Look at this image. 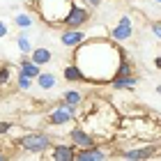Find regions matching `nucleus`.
Returning <instances> with one entry per match:
<instances>
[{
    "label": "nucleus",
    "instance_id": "obj_1",
    "mask_svg": "<svg viewBox=\"0 0 161 161\" xmlns=\"http://www.w3.org/2000/svg\"><path fill=\"white\" fill-rule=\"evenodd\" d=\"M71 7H74L71 0H39L37 12L44 16V21H48V23H60V21H67Z\"/></svg>",
    "mask_w": 161,
    "mask_h": 161
},
{
    "label": "nucleus",
    "instance_id": "obj_2",
    "mask_svg": "<svg viewBox=\"0 0 161 161\" xmlns=\"http://www.w3.org/2000/svg\"><path fill=\"white\" fill-rule=\"evenodd\" d=\"M21 147L28 150V152H44L48 147V138L44 136V134H30V136H25V138H21Z\"/></svg>",
    "mask_w": 161,
    "mask_h": 161
},
{
    "label": "nucleus",
    "instance_id": "obj_3",
    "mask_svg": "<svg viewBox=\"0 0 161 161\" xmlns=\"http://www.w3.org/2000/svg\"><path fill=\"white\" fill-rule=\"evenodd\" d=\"M87 21V12L85 9H80V7H71V12H69V16L64 23L71 25V28H78V25H83Z\"/></svg>",
    "mask_w": 161,
    "mask_h": 161
},
{
    "label": "nucleus",
    "instance_id": "obj_4",
    "mask_svg": "<svg viewBox=\"0 0 161 161\" xmlns=\"http://www.w3.org/2000/svg\"><path fill=\"white\" fill-rule=\"evenodd\" d=\"M71 115H76V108L71 106V104H67L64 108H58V111H53V115H51V120H53L55 124H62V122H67Z\"/></svg>",
    "mask_w": 161,
    "mask_h": 161
},
{
    "label": "nucleus",
    "instance_id": "obj_5",
    "mask_svg": "<svg viewBox=\"0 0 161 161\" xmlns=\"http://www.w3.org/2000/svg\"><path fill=\"white\" fill-rule=\"evenodd\" d=\"M131 35V21L124 16V19H120V25L113 30V39H118V42H122V39H127Z\"/></svg>",
    "mask_w": 161,
    "mask_h": 161
},
{
    "label": "nucleus",
    "instance_id": "obj_6",
    "mask_svg": "<svg viewBox=\"0 0 161 161\" xmlns=\"http://www.w3.org/2000/svg\"><path fill=\"white\" fill-rule=\"evenodd\" d=\"M85 35L83 32H78V30H69V32H64L62 35V44L64 46H78L80 42H83Z\"/></svg>",
    "mask_w": 161,
    "mask_h": 161
},
{
    "label": "nucleus",
    "instance_id": "obj_7",
    "mask_svg": "<svg viewBox=\"0 0 161 161\" xmlns=\"http://www.w3.org/2000/svg\"><path fill=\"white\" fill-rule=\"evenodd\" d=\"M71 138H74L78 145H83V147H90V145L94 143V138H90L83 129H74V131H71Z\"/></svg>",
    "mask_w": 161,
    "mask_h": 161
},
{
    "label": "nucleus",
    "instance_id": "obj_8",
    "mask_svg": "<svg viewBox=\"0 0 161 161\" xmlns=\"http://www.w3.org/2000/svg\"><path fill=\"white\" fill-rule=\"evenodd\" d=\"M53 159L69 161V159H74V150H71V147H67V145H58V147L53 150Z\"/></svg>",
    "mask_w": 161,
    "mask_h": 161
},
{
    "label": "nucleus",
    "instance_id": "obj_9",
    "mask_svg": "<svg viewBox=\"0 0 161 161\" xmlns=\"http://www.w3.org/2000/svg\"><path fill=\"white\" fill-rule=\"evenodd\" d=\"M32 60H35V64H44V62L51 60V53L46 48H37V51H35V55H32Z\"/></svg>",
    "mask_w": 161,
    "mask_h": 161
},
{
    "label": "nucleus",
    "instance_id": "obj_10",
    "mask_svg": "<svg viewBox=\"0 0 161 161\" xmlns=\"http://www.w3.org/2000/svg\"><path fill=\"white\" fill-rule=\"evenodd\" d=\"M113 85H115V87H134V85H136V78H131V76L118 78V76H115V78H113Z\"/></svg>",
    "mask_w": 161,
    "mask_h": 161
},
{
    "label": "nucleus",
    "instance_id": "obj_11",
    "mask_svg": "<svg viewBox=\"0 0 161 161\" xmlns=\"http://www.w3.org/2000/svg\"><path fill=\"white\" fill-rule=\"evenodd\" d=\"M21 74L28 76V78H32V76H39V69L35 67V64H30V62H23V64H21Z\"/></svg>",
    "mask_w": 161,
    "mask_h": 161
},
{
    "label": "nucleus",
    "instance_id": "obj_12",
    "mask_svg": "<svg viewBox=\"0 0 161 161\" xmlns=\"http://www.w3.org/2000/svg\"><path fill=\"white\" fill-rule=\"evenodd\" d=\"M64 76H67V80H80V78H85L83 71H80V67H67Z\"/></svg>",
    "mask_w": 161,
    "mask_h": 161
},
{
    "label": "nucleus",
    "instance_id": "obj_13",
    "mask_svg": "<svg viewBox=\"0 0 161 161\" xmlns=\"http://www.w3.org/2000/svg\"><path fill=\"white\" fill-rule=\"evenodd\" d=\"M76 157L78 159H104V152H99V150H83V152H78Z\"/></svg>",
    "mask_w": 161,
    "mask_h": 161
},
{
    "label": "nucleus",
    "instance_id": "obj_14",
    "mask_svg": "<svg viewBox=\"0 0 161 161\" xmlns=\"http://www.w3.org/2000/svg\"><path fill=\"white\" fill-rule=\"evenodd\" d=\"M150 154H152V150L147 147V150H134V152H127L124 157H127V159H141V157H150Z\"/></svg>",
    "mask_w": 161,
    "mask_h": 161
},
{
    "label": "nucleus",
    "instance_id": "obj_15",
    "mask_svg": "<svg viewBox=\"0 0 161 161\" xmlns=\"http://www.w3.org/2000/svg\"><path fill=\"white\" fill-rule=\"evenodd\" d=\"M53 83H55V78L51 74H39V85L42 87H53Z\"/></svg>",
    "mask_w": 161,
    "mask_h": 161
},
{
    "label": "nucleus",
    "instance_id": "obj_16",
    "mask_svg": "<svg viewBox=\"0 0 161 161\" xmlns=\"http://www.w3.org/2000/svg\"><path fill=\"white\" fill-rule=\"evenodd\" d=\"M64 101H67V104H71V106H76L78 101H80V94L74 92V90H69V92H67V97H64Z\"/></svg>",
    "mask_w": 161,
    "mask_h": 161
},
{
    "label": "nucleus",
    "instance_id": "obj_17",
    "mask_svg": "<svg viewBox=\"0 0 161 161\" xmlns=\"http://www.w3.org/2000/svg\"><path fill=\"white\" fill-rule=\"evenodd\" d=\"M16 23L19 25H30V19H28L25 14H21V16H16Z\"/></svg>",
    "mask_w": 161,
    "mask_h": 161
},
{
    "label": "nucleus",
    "instance_id": "obj_18",
    "mask_svg": "<svg viewBox=\"0 0 161 161\" xmlns=\"http://www.w3.org/2000/svg\"><path fill=\"white\" fill-rule=\"evenodd\" d=\"M7 78H9V71H7V69L3 67V69H0V83H5Z\"/></svg>",
    "mask_w": 161,
    "mask_h": 161
},
{
    "label": "nucleus",
    "instance_id": "obj_19",
    "mask_svg": "<svg viewBox=\"0 0 161 161\" xmlns=\"http://www.w3.org/2000/svg\"><path fill=\"white\" fill-rule=\"evenodd\" d=\"M19 46H21V51H28L30 44H28V39H19Z\"/></svg>",
    "mask_w": 161,
    "mask_h": 161
},
{
    "label": "nucleus",
    "instance_id": "obj_20",
    "mask_svg": "<svg viewBox=\"0 0 161 161\" xmlns=\"http://www.w3.org/2000/svg\"><path fill=\"white\" fill-rule=\"evenodd\" d=\"M152 30H154V35L161 39V23H154V25H152Z\"/></svg>",
    "mask_w": 161,
    "mask_h": 161
},
{
    "label": "nucleus",
    "instance_id": "obj_21",
    "mask_svg": "<svg viewBox=\"0 0 161 161\" xmlns=\"http://www.w3.org/2000/svg\"><path fill=\"white\" fill-rule=\"evenodd\" d=\"M19 83H21V87H28V85H30V80H28V76H23V78L19 80Z\"/></svg>",
    "mask_w": 161,
    "mask_h": 161
},
{
    "label": "nucleus",
    "instance_id": "obj_22",
    "mask_svg": "<svg viewBox=\"0 0 161 161\" xmlns=\"http://www.w3.org/2000/svg\"><path fill=\"white\" fill-rule=\"evenodd\" d=\"M7 129H9V124H7V122H0V134H5Z\"/></svg>",
    "mask_w": 161,
    "mask_h": 161
},
{
    "label": "nucleus",
    "instance_id": "obj_23",
    "mask_svg": "<svg viewBox=\"0 0 161 161\" xmlns=\"http://www.w3.org/2000/svg\"><path fill=\"white\" fill-rule=\"evenodd\" d=\"M5 32H7V28H5V23H0V37H3Z\"/></svg>",
    "mask_w": 161,
    "mask_h": 161
},
{
    "label": "nucleus",
    "instance_id": "obj_24",
    "mask_svg": "<svg viewBox=\"0 0 161 161\" xmlns=\"http://www.w3.org/2000/svg\"><path fill=\"white\" fill-rule=\"evenodd\" d=\"M157 67H161V58H159V60H157Z\"/></svg>",
    "mask_w": 161,
    "mask_h": 161
},
{
    "label": "nucleus",
    "instance_id": "obj_25",
    "mask_svg": "<svg viewBox=\"0 0 161 161\" xmlns=\"http://www.w3.org/2000/svg\"><path fill=\"white\" fill-rule=\"evenodd\" d=\"M0 159H3V154H0Z\"/></svg>",
    "mask_w": 161,
    "mask_h": 161
},
{
    "label": "nucleus",
    "instance_id": "obj_26",
    "mask_svg": "<svg viewBox=\"0 0 161 161\" xmlns=\"http://www.w3.org/2000/svg\"><path fill=\"white\" fill-rule=\"evenodd\" d=\"M157 3H161V0H157Z\"/></svg>",
    "mask_w": 161,
    "mask_h": 161
}]
</instances>
